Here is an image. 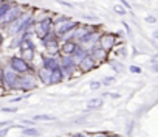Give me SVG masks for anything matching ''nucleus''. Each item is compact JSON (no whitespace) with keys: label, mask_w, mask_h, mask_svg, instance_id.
<instances>
[{"label":"nucleus","mask_w":158,"mask_h":137,"mask_svg":"<svg viewBox=\"0 0 158 137\" xmlns=\"http://www.w3.org/2000/svg\"><path fill=\"white\" fill-rule=\"evenodd\" d=\"M102 104H104V100H102V97H98V98H90V100H87V103H85V108H87L89 111H95V109H99V108H102Z\"/></svg>","instance_id":"nucleus-15"},{"label":"nucleus","mask_w":158,"mask_h":137,"mask_svg":"<svg viewBox=\"0 0 158 137\" xmlns=\"http://www.w3.org/2000/svg\"><path fill=\"white\" fill-rule=\"evenodd\" d=\"M6 126H11V122H10V120H3V122H0V129H2V128H6Z\"/></svg>","instance_id":"nucleus-29"},{"label":"nucleus","mask_w":158,"mask_h":137,"mask_svg":"<svg viewBox=\"0 0 158 137\" xmlns=\"http://www.w3.org/2000/svg\"><path fill=\"white\" fill-rule=\"evenodd\" d=\"M37 84H39V80L36 77V72H28V73H23V75L19 77V87H17V91H20L23 94H28V92L36 91Z\"/></svg>","instance_id":"nucleus-2"},{"label":"nucleus","mask_w":158,"mask_h":137,"mask_svg":"<svg viewBox=\"0 0 158 137\" xmlns=\"http://www.w3.org/2000/svg\"><path fill=\"white\" fill-rule=\"evenodd\" d=\"M14 3L13 2H6V0H5V2L2 3V5H0V20H2L3 17H5V14L11 10V7H13Z\"/></svg>","instance_id":"nucleus-19"},{"label":"nucleus","mask_w":158,"mask_h":137,"mask_svg":"<svg viewBox=\"0 0 158 137\" xmlns=\"http://www.w3.org/2000/svg\"><path fill=\"white\" fill-rule=\"evenodd\" d=\"M19 73L14 72L13 68L8 65V67H3V84L2 87H5L6 91H17L19 87Z\"/></svg>","instance_id":"nucleus-5"},{"label":"nucleus","mask_w":158,"mask_h":137,"mask_svg":"<svg viewBox=\"0 0 158 137\" xmlns=\"http://www.w3.org/2000/svg\"><path fill=\"white\" fill-rule=\"evenodd\" d=\"M96 65H98V62L90 56V55H87L81 62L77 64V70L81 72V73H89V72H92V70H95L96 68Z\"/></svg>","instance_id":"nucleus-9"},{"label":"nucleus","mask_w":158,"mask_h":137,"mask_svg":"<svg viewBox=\"0 0 158 137\" xmlns=\"http://www.w3.org/2000/svg\"><path fill=\"white\" fill-rule=\"evenodd\" d=\"M25 98V95H22V97H16V98H13V100H10L11 103H19V101H22Z\"/></svg>","instance_id":"nucleus-30"},{"label":"nucleus","mask_w":158,"mask_h":137,"mask_svg":"<svg viewBox=\"0 0 158 137\" xmlns=\"http://www.w3.org/2000/svg\"><path fill=\"white\" fill-rule=\"evenodd\" d=\"M121 3H123V7H124V8H127V10L130 8V5H129V2H126V0H121Z\"/></svg>","instance_id":"nucleus-35"},{"label":"nucleus","mask_w":158,"mask_h":137,"mask_svg":"<svg viewBox=\"0 0 158 137\" xmlns=\"http://www.w3.org/2000/svg\"><path fill=\"white\" fill-rule=\"evenodd\" d=\"M87 55H89V50H87V48H84L82 45H77V48H76V50H74V53L71 55V59H73V62L77 65V64L81 62Z\"/></svg>","instance_id":"nucleus-14"},{"label":"nucleus","mask_w":158,"mask_h":137,"mask_svg":"<svg viewBox=\"0 0 158 137\" xmlns=\"http://www.w3.org/2000/svg\"><path fill=\"white\" fill-rule=\"evenodd\" d=\"M3 84V67L0 65V86Z\"/></svg>","instance_id":"nucleus-31"},{"label":"nucleus","mask_w":158,"mask_h":137,"mask_svg":"<svg viewBox=\"0 0 158 137\" xmlns=\"http://www.w3.org/2000/svg\"><path fill=\"white\" fill-rule=\"evenodd\" d=\"M115 81H116V78H115V77H106L101 83H102V86H104V87H109V86H110V84H113Z\"/></svg>","instance_id":"nucleus-21"},{"label":"nucleus","mask_w":158,"mask_h":137,"mask_svg":"<svg viewBox=\"0 0 158 137\" xmlns=\"http://www.w3.org/2000/svg\"><path fill=\"white\" fill-rule=\"evenodd\" d=\"M77 42L76 41H73V39H70V41H62L60 42V55H68V56H71L73 53H74V50L77 48Z\"/></svg>","instance_id":"nucleus-13"},{"label":"nucleus","mask_w":158,"mask_h":137,"mask_svg":"<svg viewBox=\"0 0 158 137\" xmlns=\"http://www.w3.org/2000/svg\"><path fill=\"white\" fill-rule=\"evenodd\" d=\"M53 31H54V20H53L50 16H47L45 19L36 22L34 27H33V33H34L36 38H39L40 41L45 39L47 34H50V33H53Z\"/></svg>","instance_id":"nucleus-3"},{"label":"nucleus","mask_w":158,"mask_h":137,"mask_svg":"<svg viewBox=\"0 0 158 137\" xmlns=\"http://www.w3.org/2000/svg\"><path fill=\"white\" fill-rule=\"evenodd\" d=\"M116 42H118V41H116V34H113V33H102V34L99 36L98 45H99L104 51L110 53V51L115 48Z\"/></svg>","instance_id":"nucleus-7"},{"label":"nucleus","mask_w":158,"mask_h":137,"mask_svg":"<svg viewBox=\"0 0 158 137\" xmlns=\"http://www.w3.org/2000/svg\"><path fill=\"white\" fill-rule=\"evenodd\" d=\"M2 112H17V108H13V106H10V108H2Z\"/></svg>","instance_id":"nucleus-28"},{"label":"nucleus","mask_w":158,"mask_h":137,"mask_svg":"<svg viewBox=\"0 0 158 137\" xmlns=\"http://www.w3.org/2000/svg\"><path fill=\"white\" fill-rule=\"evenodd\" d=\"M144 22H146V24H156L158 19L153 17V16H146V17H144Z\"/></svg>","instance_id":"nucleus-26"},{"label":"nucleus","mask_w":158,"mask_h":137,"mask_svg":"<svg viewBox=\"0 0 158 137\" xmlns=\"http://www.w3.org/2000/svg\"><path fill=\"white\" fill-rule=\"evenodd\" d=\"M109 137H121V135H119V134H115V132H110Z\"/></svg>","instance_id":"nucleus-36"},{"label":"nucleus","mask_w":158,"mask_h":137,"mask_svg":"<svg viewBox=\"0 0 158 137\" xmlns=\"http://www.w3.org/2000/svg\"><path fill=\"white\" fill-rule=\"evenodd\" d=\"M67 137H90L87 132H70Z\"/></svg>","instance_id":"nucleus-25"},{"label":"nucleus","mask_w":158,"mask_h":137,"mask_svg":"<svg viewBox=\"0 0 158 137\" xmlns=\"http://www.w3.org/2000/svg\"><path fill=\"white\" fill-rule=\"evenodd\" d=\"M59 137H60V135H59Z\"/></svg>","instance_id":"nucleus-39"},{"label":"nucleus","mask_w":158,"mask_h":137,"mask_svg":"<svg viewBox=\"0 0 158 137\" xmlns=\"http://www.w3.org/2000/svg\"><path fill=\"white\" fill-rule=\"evenodd\" d=\"M129 70H130V73H135V75H141L143 68H141V67H138V65H130V67H129Z\"/></svg>","instance_id":"nucleus-23"},{"label":"nucleus","mask_w":158,"mask_h":137,"mask_svg":"<svg viewBox=\"0 0 158 137\" xmlns=\"http://www.w3.org/2000/svg\"><path fill=\"white\" fill-rule=\"evenodd\" d=\"M42 67L48 68V70H56L60 67V61L57 56H50V55H44L42 56Z\"/></svg>","instance_id":"nucleus-10"},{"label":"nucleus","mask_w":158,"mask_h":137,"mask_svg":"<svg viewBox=\"0 0 158 137\" xmlns=\"http://www.w3.org/2000/svg\"><path fill=\"white\" fill-rule=\"evenodd\" d=\"M33 120L37 123V122H54L56 120V115H51V114H37L33 117Z\"/></svg>","instance_id":"nucleus-18"},{"label":"nucleus","mask_w":158,"mask_h":137,"mask_svg":"<svg viewBox=\"0 0 158 137\" xmlns=\"http://www.w3.org/2000/svg\"><path fill=\"white\" fill-rule=\"evenodd\" d=\"M109 131H93V132H90L89 135L90 137H109Z\"/></svg>","instance_id":"nucleus-20"},{"label":"nucleus","mask_w":158,"mask_h":137,"mask_svg":"<svg viewBox=\"0 0 158 137\" xmlns=\"http://www.w3.org/2000/svg\"><path fill=\"white\" fill-rule=\"evenodd\" d=\"M14 72H17L19 75H23V73H28V72H34V67L27 62L22 56H11L10 58V64H8Z\"/></svg>","instance_id":"nucleus-6"},{"label":"nucleus","mask_w":158,"mask_h":137,"mask_svg":"<svg viewBox=\"0 0 158 137\" xmlns=\"http://www.w3.org/2000/svg\"><path fill=\"white\" fill-rule=\"evenodd\" d=\"M150 62H152V64H153V62H158V53L152 56V59H150Z\"/></svg>","instance_id":"nucleus-34"},{"label":"nucleus","mask_w":158,"mask_h":137,"mask_svg":"<svg viewBox=\"0 0 158 137\" xmlns=\"http://www.w3.org/2000/svg\"><path fill=\"white\" fill-rule=\"evenodd\" d=\"M25 11H23V8L20 7V5H17V3H14L13 7H11V10L5 14V17L2 19V20H0V25H11L14 20H17L22 14H23Z\"/></svg>","instance_id":"nucleus-8"},{"label":"nucleus","mask_w":158,"mask_h":137,"mask_svg":"<svg viewBox=\"0 0 158 137\" xmlns=\"http://www.w3.org/2000/svg\"><path fill=\"white\" fill-rule=\"evenodd\" d=\"M102 87V83L101 81H92L90 83V91H98Z\"/></svg>","instance_id":"nucleus-24"},{"label":"nucleus","mask_w":158,"mask_h":137,"mask_svg":"<svg viewBox=\"0 0 158 137\" xmlns=\"http://www.w3.org/2000/svg\"><path fill=\"white\" fill-rule=\"evenodd\" d=\"M40 134H42V131L39 128H36V126H25V128H22V135H25V137H39Z\"/></svg>","instance_id":"nucleus-16"},{"label":"nucleus","mask_w":158,"mask_h":137,"mask_svg":"<svg viewBox=\"0 0 158 137\" xmlns=\"http://www.w3.org/2000/svg\"><path fill=\"white\" fill-rule=\"evenodd\" d=\"M51 73H53V70H48V68H45V67H40L39 70L36 72V77H37L40 84L51 86Z\"/></svg>","instance_id":"nucleus-11"},{"label":"nucleus","mask_w":158,"mask_h":137,"mask_svg":"<svg viewBox=\"0 0 158 137\" xmlns=\"http://www.w3.org/2000/svg\"><path fill=\"white\" fill-rule=\"evenodd\" d=\"M77 25H79L77 22L71 20V19L67 17V16H62V17H59L57 20H54V34H56L59 39H64L65 36H68L70 33H73Z\"/></svg>","instance_id":"nucleus-1"},{"label":"nucleus","mask_w":158,"mask_h":137,"mask_svg":"<svg viewBox=\"0 0 158 137\" xmlns=\"http://www.w3.org/2000/svg\"><path fill=\"white\" fill-rule=\"evenodd\" d=\"M42 44L45 47L47 55H50V56H60V39L54 34V31L47 34V38L42 39Z\"/></svg>","instance_id":"nucleus-4"},{"label":"nucleus","mask_w":158,"mask_h":137,"mask_svg":"<svg viewBox=\"0 0 158 137\" xmlns=\"http://www.w3.org/2000/svg\"><path fill=\"white\" fill-rule=\"evenodd\" d=\"M22 137H25V135H22Z\"/></svg>","instance_id":"nucleus-38"},{"label":"nucleus","mask_w":158,"mask_h":137,"mask_svg":"<svg viewBox=\"0 0 158 137\" xmlns=\"http://www.w3.org/2000/svg\"><path fill=\"white\" fill-rule=\"evenodd\" d=\"M10 129H11V126L2 128V129H0V137H6V135H8V132H10Z\"/></svg>","instance_id":"nucleus-27"},{"label":"nucleus","mask_w":158,"mask_h":137,"mask_svg":"<svg viewBox=\"0 0 158 137\" xmlns=\"http://www.w3.org/2000/svg\"><path fill=\"white\" fill-rule=\"evenodd\" d=\"M153 38H155V39H158V30H156V31L153 33Z\"/></svg>","instance_id":"nucleus-37"},{"label":"nucleus","mask_w":158,"mask_h":137,"mask_svg":"<svg viewBox=\"0 0 158 137\" xmlns=\"http://www.w3.org/2000/svg\"><path fill=\"white\" fill-rule=\"evenodd\" d=\"M3 42H5V36H3V33H2V30H0V47L3 45Z\"/></svg>","instance_id":"nucleus-32"},{"label":"nucleus","mask_w":158,"mask_h":137,"mask_svg":"<svg viewBox=\"0 0 158 137\" xmlns=\"http://www.w3.org/2000/svg\"><path fill=\"white\" fill-rule=\"evenodd\" d=\"M152 70H153L155 73H158V62H153V64H152Z\"/></svg>","instance_id":"nucleus-33"},{"label":"nucleus","mask_w":158,"mask_h":137,"mask_svg":"<svg viewBox=\"0 0 158 137\" xmlns=\"http://www.w3.org/2000/svg\"><path fill=\"white\" fill-rule=\"evenodd\" d=\"M113 11H115L116 14H119V16H124V14H127L126 8H124V7H121V5H115V7H113Z\"/></svg>","instance_id":"nucleus-22"},{"label":"nucleus","mask_w":158,"mask_h":137,"mask_svg":"<svg viewBox=\"0 0 158 137\" xmlns=\"http://www.w3.org/2000/svg\"><path fill=\"white\" fill-rule=\"evenodd\" d=\"M89 55L99 64V62H102V61H106L107 59V56H109V53L107 51H104L99 45H93L90 50H89Z\"/></svg>","instance_id":"nucleus-12"},{"label":"nucleus","mask_w":158,"mask_h":137,"mask_svg":"<svg viewBox=\"0 0 158 137\" xmlns=\"http://www.w3.org/2000/svg\"><path fill=\"white\" fill-rule=\"evenodd\" d=\"M64 80H65V75H64L60 67L56 68V70H53V73H51V84H60Z\"/></svg>","instance_id":"nucleus-17"}]
</instances>
